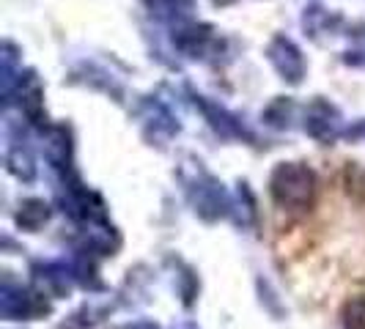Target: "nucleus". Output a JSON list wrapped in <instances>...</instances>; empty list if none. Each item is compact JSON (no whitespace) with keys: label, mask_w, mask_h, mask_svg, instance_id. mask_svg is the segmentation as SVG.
<instances>
[{"label":"nucleus","mask_w":365,"mask_h":329,"mask_svg":"<svg viewBox=\"0 0 365 329\" xmlns=\"http://www.w3.org/2000/svg\"><path fill=\"white\" fill-rule=\"evenodd\" d=\"M346 329H365V299L346 305Z\"/></svg>","instance_id":"obj_1"}]
</instances>
